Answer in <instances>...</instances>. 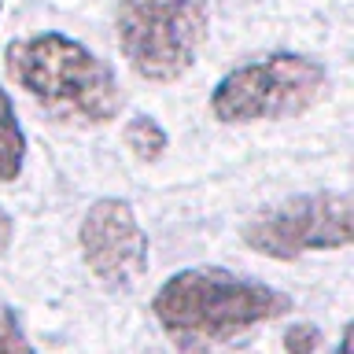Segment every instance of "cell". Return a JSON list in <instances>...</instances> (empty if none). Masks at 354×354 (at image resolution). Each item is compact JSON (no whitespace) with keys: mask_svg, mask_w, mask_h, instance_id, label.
Here are the masks:
<instances>
[{"mask_svg":"<svg viewBox=\"0 0 354 354\" xmlns=\"http://www.w3.org/2000/svg\"><path fill=\"white\" fill-rule=\"evenodd\" d=\"M295 310L281 288L240 277L225 266H188L155 288L151 314L181 347H218Z\"/></svg>","mask_w":354,"mask_h":354,"instance_id":"1","label":"cell"},{"mask_svg":"<svg viewBox=\"0 0 354 354\" xmlns=\"http://www.w3.org/2000/svg\"><path fill=\"white\" fill-rule=\"evenodd\" d=\"M8 77L44 115L66 126H107L122 111L118 74L88 44L44 30L4 48Z\"/></svg>","mask_w":354,"mask_h":354,"instance_id":"2","label":"cell"},{"mask_svg":"<svg viewBox=\"0 0 354 354\" xmlns=\"http://www.w3.org/2000/svg\"><path fill=\"white\" fill-rule=\"evenodd\" d=\"M328 93V71L303 52H270L232 66L210 88V115L221 126L281 122L310 111Z\"/></svg>","mask_w":354,"mask_h":354,"instance_id":"3","label":"cell"},{"mask_svg":"<svg viewBox=\"0 0 354 354\" xmlns=\"http://www.w3.org/2000/svg\"><path fill=\"white\" fill-rule=\"evenodd\" d=\"M115 37L133 74L166 85L196 66L210 37V8L207 0H118Z\"/></svg>","mask_w":354,"mask_h":354,"instance_id":"4","label":"cell"},{"mask_svg":"<svg viewBox=\"0 0 354 354\" xmlns=\"http://www.w3.org/2000/svg\"><path fill=\"white\" fill-rule=\"evenodd\" d=\"M351 196L303 192L254 210L243 225V243L262 259L292 262L310 251L351 248Z\"/></svg>","mask_w":354,"mask_h":354,"instance_id":"5","label":"cell"},{"mask_svg":"<svg viewBox=\"0 0 354 354\" xmlns=\"http://www.w3.org/2000/svg\"><path fill=\"white\" fill-rule=\"evenodd\" d=\"M77 248L88 273L115 292H126L140 281L151 251L148 232L140 229L133 207L118 196H100L88 203L77 225Z\"/></svg>","mask_w":354,"mask_h":354,"instance_id":"6","label":"cell"},{"mask_svg":"<svg viewBox=\"0 0 354 354\" xmlns=\"http://www.w3.org/2000/svg\"><path fill=\"white\" fill-rule=\"evenodd\" d=\"M26 129L19 122V111L11 104L8 88L0 85V185L15 181L26 166Z\"/></svg>","mask_w":354,"mask_h":354,"instance_id":"7","label":"cell"},{"mask_svg":"<svg viewBox=\"0 0 354 354\" xmlns=\"http://www.w3.org/2000/svg\"><path fill=\"white\" fill-rule=\"evenodd\" d=\"M122 140H126V148L133 151V159H140V162H159L166 155V148H170L166 129L159 126V118H151V115H133L126 126H122Z\"/></svg>","mask_w":354,"mask_h":354,"instance_id":"8","label":"cell"},{"mask_svg":"<svg viewBox=\"0 0 354 354\" xmlns=\"http://www.w3.org/2000/svg\"><path fill=\"white\" fill-rule=\"evenodd\" d=\"M0 354H37L8 299H0Z\"/></svg>","mask_w":354,"mask_h":354,"instance_id":"9","label":"cell"},{"mask_svg":"<svg viewBox=\"0 0 354 354\" xmlns=\"http://www.w3.org/2000/svg\"><path fill=\"white\" fill-rule=\"evenodd\" d=\"M321 343V332L314 328V325H292L284 332V347H288V354H314V347Z\"/></svg>","mask_w":354,"mask_h":354,"instance_id":"10","label":"cell"},{"mask_svg":"<svg viewBox=\"0 0 354 354\" xmlns=\"http://www.w3.org/2000/svg\"><path fill=\"white\" fill-rule=\"evenodd\" d=\"M11 240H15V221H11V214H8L4 207H0V259L8 254Z\"/></svg>","mask_w":354,"mask_h":354,"instance_id":"11","label":"cell"},{"mask_svg":"<svg viewBox=\"0 0 354 354\" xmlns=\"http://www.w3.org/2000/svg\"><path fill=\"white\" fill-rule=\"evenodd\" d=\"M332 354H351V332L347 328L339 332V343H336V351H332Z\"/></svg>","mask_w":354,"mask_h":354,"instance_id":"12","label":"cell"},{"mask_svg":"<svg viewBox=\"0 0 354 354\" xmlns=\"http://www.w3.org/2000/svg\"><path fill=\"white\" fill-rule=\"evenodd\" d=\"M0 11H4V0H0Z\"/></svg>","mask_w":354,"mask_h":354,"instance_id":"13","label":"cell"}]
</instances>
